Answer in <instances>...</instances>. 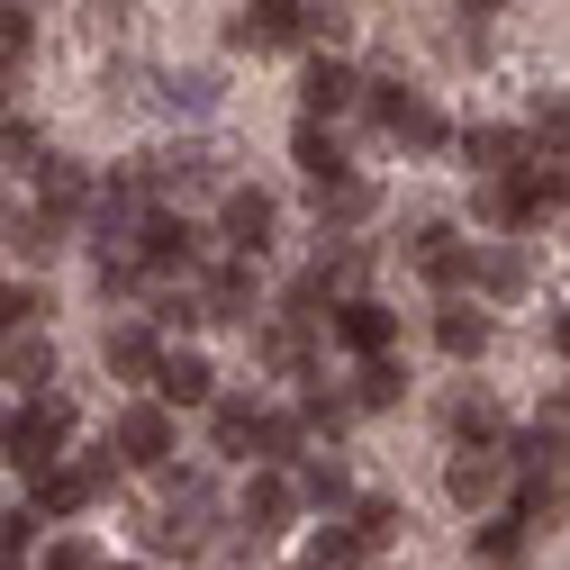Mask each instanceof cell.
<instances>
[{
  "label": "cell",
  "mask_w": 570,
  "mask_h": 570,
  "mask_svg": "<svg viewBox=\"0 0 570 570\" xmlns=\"http://www.w3.org/2000/svg\"><path fill=\"white\" fill-rule=\"evenodd\" d=\"M63 435H73V399L63 390H37L28 407H10V435H0V453H10V471L46 480L63 462Z\"/></svg>",
  "instance_id": "obj_1"
},
{
  "label": "cell",
  "mask_w": 570,
  "mask_h": 570,
  "mask_svg": "<svg viewBox=\"0 0 570 570\" xmlns=\"http://www.w3.org/2000/svg\"><path fill=\"white\" fill-rule=\"evenodd\" d=\"M208 517H218V480L208 471H164V508H155V552H199L208 543Z\"/></svg>",
  "instance_id": "obj_2"
},
{
  "label": "cell",
  "mask_w": 570,
  "mask_h": 570,
  "mask_svg": "<svg viewBox=\"0 0 570 570\" xmlns=\"http://www.w3.org/2000/svg\"><path fill=\"white\" fill-rule=\"evenodd\" d=\"M118 444H100V453H82V462H55L46 480H37V517H82L91 498H109L118 489Z\"/></svg>",
  "instance_id": "obj_3"
},
{
  "label": "cell",
  "mask_w": 570,
  "mask_h": 570,
  "mask_svg": "<svg viewBox=\"0 0 570 570\" xmlns=\"http://www.w3.org/2000/svg\"><path fill=\"white\" fill-rule=\"evenodd\" d=\"M173 416H181V407H164L155 390L136 399V407H118V425H109L118 462H127V471H173Z\"/></svg>",
  "instance_id": "obj_4"
},
{
  "label": "cell",
  "mask_w": 570,
  "mask_h": 570,
  "mask_svg": "<svg viewBox=\"0 0 570 570\" xmlns=\"http://www.w3.org/2000/svg\"><path fill=\"white\" fill-rule=\"evenodd\" d=\"M227 46L236 55H291V46H308V0H245Z\"/></svg>",
  "instance_id": "obj_5"
},
{
  "label": "cell",
  "mask_w": 570,
  "mask_h": 570,
  "mask_svg": "<svg viewBox=\"0 0 570 570\" xmlns=\"http://www.w3.org/2000/svg\"><path fill=\"white\" fill-rule=\"evenodd\" d=\"M390 136H399V146L407 155H435V146H453V127H444V109L435 100H416V91H399V82H372V100H363Z\"/></svg>",
  "instance_id": "obj_6"
},
{
  "label": "cell",
  "mask_w": 570,
  "mask_h": 570,
  "mask_svg": "<svg viewBox=\"0 0 570 570\" xmlns=\"http://www.w3.org/2000/svg\"><path fill=\"white\" fill-rule=\"evenodd\" d=\"M272 227H281V199H272V190H245V181L218 190V245H227V254H254V263H263Z\"/></svg>",
  "instance_id": "obj_7"
},
{
  "label": "cell",
  "mask_w": 570,
  "mask_h": 570,
  "mask_svg": "<svg viewBox=\"0 0 570 570\" xmlns=\"http://www.w3.org/2000/svg\"><path fill=\"white\" fill-rule=\"evenodd\" d=\"M444 498H453V508H498V498H508V453H498V444H462L453 462H444Z\"/></svg>",
  "instance_id": "obj_8"
},
{
  "label": "cell",
  "mask_w": 570,
  "mask_h": 570,
  "mask_svg": "<svg viewBox=\"0 0 570 570\" xmlns=\"http://www.w3.org/2000/svg\"><path fill=\"white\" fill-rule=\"evenodd\" d=\"M291 517H299V480L263 462V471L245 480V498H236V525H245V543H263V534H281V525H291Z\"/></svg>",
  "instance_id": "obj_9"
},
{
  "label": "cell",
  "mask_w": 570,
  "mask_h": 570,
  "mask_svg": "<svg viewBox=\"0 0 570 570\" xmlns=\"http://www.w3.org/2000/svg\"><path fill=\"white\" fill-rule=\"evenodd\" d=\"M146 181H155V199H190V190H236V181H227V164L208 155V146H164V155H146Z\"/></svg>",
  "instance_id": "obj_10"
},
{
  "label": "cell",
  "mask_w": 570,
  "mask_h": 570,
  "mask_svg": "<svg viewBox=\"0 0 570 570\" xmlns=\"http://www.w3.org/2000/svg\"><path fill=\"white\" fill-rule=\"evenodd\" d=\"M164 353H173V344H164L155 317H127V326L100 335V363H109L118 381H146V390H155V372H164Z\"/></svg>",
  "instance_id": "obj_11"
},
{
  "label": "cell",
  "mask_w": 570,
  "mask_h": 570,
  "mask_svg": "<svg viewBox=\"0 0 570 570\" xmlns=\"http://www.w3.org/2000/svg\"><path fill=\"white\" fill-rule=\"evenodd\" d=\"M363 100H372V82L353 73V63H335V55H317L308 73H299V109H308V118H353Z\"/></svg>",
  "instance_id": "obj_12"
},
{
  "label": "cell",
  "mask_w": 570,
  "mask_h": 570,
  "mask_svg": "<svg viewBox=\"0 0 570 570\" xmlns=\"http://www.w3.org/2000/svg\"><path fill=\"white\" fill-rule=\"evenodd\" d=\"M471 254H480V245H462L453 227H416V236H407V263L435 281V291H471Z\"/></svg>",
  "instance_id": "obj_13"
},
{
  "label": "cell",
  "mask_w": 570,
  "mask_h": 570,
  "mask_svg": "<svg viewBox=\"0 0 570 570\" xmlns=\"http://www.w3.org/2000/svg\"><path fill=\"white\" fill-rule=\"evenodd\" d=\"M199 308H208V326H245L254 317V254H227L218 272L199 281Z\"/></svg>",
  "instance_id": "obj_14"
},
{
  "label": "cell",
  "mask_w": 570,
  "mask_h": 570,
  "mask_svg": "<svg viewBox=\"0 0 570 570\" xmlns=\"http://www.w3.org/2000/svg\"><path fill=\"white\" fill-rule=\"evenodd\" d=\"M254 425H263V407L245 390H218L208 399V453L218 462H254Z\"/></svg>",
  "instance_id": "obj_15"
},
{
  "label": "cell",
  "mask_w": 570,
  "mask_h": 570,
  "mask_svg": "<svg viewBox=\"0 0 570 570\" xmlns=\"http://www.w3.org/2000/svg\"><path fill=\"white\" fill-rule=\"evenodd\" d=\"M136 254H146L155 272H190L199 263V227L181 218V208H155V218L136 227Z\"/></svg>",
  "instance_id": "obj_16"
},
{
  "label": "cell",
  "mask_w": 570,
  "mask_h": 570,
  "mask_svg": "<svg viewBox=\"0 0 570 570\" xmlns=\"http://www.w3.org/2000/svg\"><path fill=\"white\" fill-rule=\"evenodd\" d=\"M63 227H73V218H63V208H46V199H37V208H19V218L0 227V245H10L19 263H37V272H46V263L63 254Z\"/></svg>",
  "instance_id": "obj_17"
},
{
  "label": "cell",
  "mask_w": 570,
  "mask_h": 570,
  "mask_svg": "<svg viewBox=\"0 0 570 570\" xmlns=\"http://www.w3.org/2000/svg\"><path fill=\"white\" fill-rule=\"evenodd\" d=\"M335 335L363 353V363H372V353H399V308H381V299H363V291H353V299L335 308Z\"/></svg>",
  "instance_id": "obj_18"
},
{
  "label": "cell",
  "mask_w": 570,
  "mask_h": 570,
  "mask_svg": "<svg viewBox=\"0 0 570 570\" xmlns=\"http://www.w3.org/2000/svg\"><path fill=\"white\" fill-rule=\"evenodd\" d=\"M372 208H381V190H372L363 173H344V181H317V227H326V236H353V227H372Z\"/></svg>",
  "instance_id": "obj_19"
},
{
  "label": "cell",
  "mask_w": 570,
  "mask_h": 570,
  "mask_svg": "<svg viewBox=\"0 0 570 570\" xmlns=\"http://www.w3.org/2000/svg\"><path fill=\"white\" fill-rule=\"evenodd\" d=\"M0 381H10V390H55V344L37 335V326H19V335H0Z\"/></svg>",
  "instance_id": "obj_20"
},
{
  "label": "cell",
  "mask_w": 570,
  "mask_h": 570,
  "mask_svg": "<svg viewBox=\"0 0 570 570\" xmlns=\"http://www.w3.org/2000/svg\"><path fill=\"white\" fill-rule=\"evenodd\" d=\"M155 399H164V407H208V399H218V372H208L190 344H173L164 372H155Z\"/></svg>",
  "instance_id": "obj_21"
},
{
  "label": "cell",
  "mask_w": 570,
  "mask_h": 570,
  "mask_svg": "<svg viewBox=\"0 0 570 570\" xmlns=\"http://www.w3.org/2000/svg\"><path fill=\"white\" fill-rule=\"evenodd\" d=\"M308 416L299 407H263V425H254V462H272V471H291V462H308Z\"/></svg>",
  "instance_id": "obj_22"
},
{
  "label": "cell",
  "mask_w": 570,
  "mask_h": 570,
  "mask_svg": "<svg viewBox=\"0 0 570 570\" xmlns=\"http://www.w3.org/2000/svg\"><path fill=\"white\" fill-rule=\"evenodd\" d=\"M462 155H471V173L489 181V173H517V164L534 155V136H525V127H462Z\"/></svg>",
  "instance_id": "obj_23"
},
{
  "label": "cell",
  "mask_w": 570,
  "mask_h": 570,
  "mask_svg": "<svg viewBox=\"0 0 570 570\" xmlns=\"http://www.w3.org/2000/svg\"><path fill=\"white\" fill-rule=\"evenodd\" d=\"M291 164L308 173V190H317V181H344V146H335V118H299V127H291Z\"/></svg>",
  "instance_id": "obj_24"
},
{
  "label": "cell",
  "mask_w": 570,
  "mask_h": 570,
  "mask_svg": "<svg viewBox=\"0 0 570 570\" xmlns=\"http://www.w3.org/2000/svg\"><path fill=\"white\" fill-rule=\"evenodd\" d=\"M525 281H534V263H525L517 245H480V254H471V291H480V299H525Z\"/></svg>",
  "instance_id": "obj_25"
},
{
  "label": "cell",
  "mask_w": 570,
  "mask_h": 570,
  "mask_svg": "<svg viewBox=\"0 0 570 570\" xmlns=\"http://www.w3.org/2000/svg\"><path fill=\"white\" fill-rule=\"evenodd\" d=\"M308 335H317L308 317H291V308H281V317L254 335V353H263V363H272L281 381H299V372H308Z\"/></svg>",
  "instance_id": "obj_26"
},
{
  "label": "cell",
  "mask_w": 570,
  "mask_h": 570,
  "mask_svg": "<svg viewBox=\"0 0 570 570\" xmlns=\"http://www.w3.org/2000/svg\"><path fill=\"white\" fill-rule=\"evenodd\" d=\"M444 435L453 444H508V416H498V399L462 390V399H444Z\"/></svg>",
  "instance_id": "obj_27"
},
{
  "label": "cell",
  "mask_w": 570,
  "mask_h": 570,
  "mask_svg": "<svg viewBox=\"0 0 570 570\" xmlns=\"http://www.w3.org/2000/svg\"><path fill=\"white\" fill-rule=\"evenodd\" d=\"M471 552H480V561H489V570H517V561H525V552H534V525H525V517H517V508H508V517H489V525H480V534H471Z\"/></svg>",
  "instance_id": "obj_28"
},
{
  "label": "cell",
  "mask_w": 570,
  "mask_h": 570,
  "mask_svg": "<svg viewBox=\"0 0 570 570\" xmlns=\"http://www.w3.org/2000/svg\"><path fill=\"white\" fill-rule=\"evenodd\" d=\"M299 498L326 508V517H344V508H353V471H344L335 453H308V462H299Z\"/></svg>",
  "instance_id": "obj_29"
},
{
  "label": "cell",
  "mask_w": 570,
  "mask_h": 570,
  "mask_svg": "<svg viewBox=\"0 0 570 570\" xmlns=\"http://www.w3.org/2000/svg\"><path fill=\"white\" fill-rule=\"evenodd\" d=\"M407 399V372H399V353H372L363 372H353V407L363 416H381V407H399Z\"/></svg>",
  "instance_id": "obj_30"
},
{
  "label": "cell",
  "mask_w": 570,
  "mask_h": 570,
  "mask_svg": "<svg viewBox=\"0 0 570 570\" xmlns=\"http://www.w3.org/2000/svg\"><path fill=\"white\" fill-rule=\"evenodd\" d=\"M435 344H444V363H480V353H489V317L453 299V308L435 317Z\"/></svg>",
  "instance_id": "obj_31"
},
{
  "label": "cell",
  "mask_w": 570,
  "mask_h": 570,
  "mask_svg": "<svg viewBox=\"0 0 570 570\" xmlns=\"http://www.w3.org/2000/svg\"><path fill=\"white\" fill-rule=\"evenodd\" d=\"M55 164V146H46V127H28V118H0V173H46Z\"/></svg>",
  "instance_id": "obj_32"
},
{
  "label": "cell",
  "mask_w": 570,
  "mask_h": 570,
  "mask_svg": "<svg viewBox=\"0 0 570 570\" xmlns=\"http://www.w3.org/2000/svg\"><path fill=\"white\" fill-rule=\"evenodd\" d=\"M372 561V543H363V525H317V543H308V570H363Z\"/></svg>",
  "instance_id": "obj_33"
},
{
  "label": "cell",
  "mask_w": 570,
  "mask_h": 570,
  "mask_svg": "<svg viewBox=\"0 0 570 570\" xmlns=\"http://www.w3.org/2000/svg\"><path fill=\"white\" fill-rule=\"evenodd\" d=\"M91 190H100V181H91L82 164H46V173H37V199H46V208H63V218H82Z\"/></svg>",
  "instance_id": "obj_34"
},
{
  "label": "cell",
  "mask_w": 570,
  "mask_h": 570,
  "mask_svg": "<svg viewBox=\"0 0 570 570\" xmlns=\"http://www.w3.org/2000/svg\"><path fill=\"white\" fill-rule=\"evenodd\" d=\"M508 508H517L534 534H561V489H552L543 471H517V498H508Z\"/></svg>",
  "instance_id": "obj_35"
},
{
  "label": "cell",
  "mask_w": 570,
  "mask_h": 570,
  "mask_svg": "<svg viewBox=\"0 0 570 570\" xmlns=\"http://www.w3.org/2000/svg\"><path fill=\"white\" fill-rule=\"evenodd\" d=\"M299 416H308V435H317V444H335L363 407H353V390H299Z\"/></svg>",
  "instance_id": "obj_36"
},
{
  "label": "cell",
  "mask_w": 570,
  "mask_h": 570,
  "mask_svg": "<svg viewBox=\"0 0 570 570\" xmlns=\"http://www.w3.org/2000/svg\"><path fill=\"white\" fill-rule=\"evenodd\" d=\"M164 109L173 118H208V109H218V73H173L164 82Z\"/></svg>",
  "instance_id": "obj_37"
},
{
  "label": "cell",
  "mask_w": 570,
  "mask_h": 570,
  "mask_svg": "<svg viewBox=\"0 0 570 570\" xmlns=\"http://www.w3.org/2000/svg\"><path fill=\"white\" fill-rule=\"evenodd\" d=\"M353 525H363V543L381 552V543H390V534H399L407 517H399V498H353Z\"/></svg>",
  "instance_id": "obj_38"
},
{
  "label": "cell",
  "mask_w": 570,
  "mask_h": 570,
  "mask_svg": "<svg viewBox=\"0 0 570 570\" xmlns=\"http://www.w3.org/2000/svg\"><path fill=\"white\" fill-rule=\"evenodd\" d=\"M28 55H37V19L10 0V10H0V63H28Z\"/></svg>",
  "instance_id": "obj_39"
},
{
  "label": "cell",
  "mask_w": 570,
  "mask_h": 570,
  "mask_svg": "<svg viewBox=\"0 0 570 570\" xmlns=\"http://www.w3.org/2000/svg\"><path fill=\"white\" fill-rule=\"evenodd\" d=\"M534 146L543 155H570V100H534Z\"/></svg>",
  "instance_id": "obj_40"
},
{
  "label": "cell",
  "mask_w": 570,
  "mask_h": 570,
  "mask_svg": "<svg viewBox=\"0 0 570 570\" xmlns=\"http://www.w3.org/2000/svg\"><path fill=\"white\" fill-rule=\"evenodd\" d=\"M37 570H109V561H100V543H91V534H63V543H46V561H37Z\"/></svg>",
  "instance_id": "obj_41"
},
{
  "label": "cell",
  "mask_w": 570,
  "mask_h": 570,
  "mask_svg": "<svg viewBox=\"0 0 570 570\" xmlns=\"http://www.w3.org/2000/svg\"><path fill=\"white\" fill-rule=\"evenodd\" d=\"M155 326H208V308H199V291H155V308H146Z\"/></svg>",
  "instance_id": "obj_42"
},
{
  "label": "cell",
  "mask_w": 570,
  "mask_h": 570,
  "mask_svg": "<svg viewBox=\"0 0 570 570\" xmlns=\"http://www.w3.org/2000/svg\"><path fill=\"white\" fill-rule=\"evenodd\" d=\"M344 37H353V19L335 10V0H308V46H326V55H335Z\"/></svg>",
  "instance_id": "obj_43"
},
{
  "label": "cell",
  "mask_w": 570,
  "mask_h": 570,
  "mask_svg": "<svg viewBox=\"0 0 570 570\" xmlns=\"http://www.w3.org/2000/svg\"><path fill=\"white\" fill-rule=\"evenodd\" d=\"M37 291H19V281H0V335H19V326H37Z\"/></svg>",
  "instance_id": "obj_44"
},
{
  "label": "cell",
  "mask_w": 570,
  "mask_h": 570,
  "mask_svg": "<svg viewBox=\"0 0 570 570\" xmlns=\"http://www.w3.org/2000/svg\"><path fill=\"white\" fill-rule=\"evenodd\" d=\"M37 543V508H0V561H19Z\"/></svg>",
  "instance_id": "obj_45"
},
{
  "label": "cell",
  "mask_w": 570,
  "mask_h": 570,
  "mask_svg": "<svg viewBox=\"0 0 570 570\" xmlns=\"http://www.w3.org/2000/svg\"><path fill=\"white\" fill-rule=\"evenodd\" d=\"M552 344H561V353H570V308H561V317H552Z\"/></svg>",
  "instance_id": "obj_46"
},
{
  "label": "cell",
  "mask_w": 570,
  "mask_h": 570,
  "mask_svg": "<svg viewBox=\"0 0 570 570\" xmlns=\"http://www.w3.org/2000/svg\"><path fill=\"white\" fill-rule=\"evenodd\" d=\"M462 10H471V19H480V10H508V0H462Z\"/></svg>",
  "instance_id": "obj_47"
},
{
  "label": "cell",
  "mask_w": 570,
  "mask_h": 570,
  "mask_svg": "<svg viewBox=\"0 0 570 570\" xmlns=\"http://www.w3.org/2000/svg\"><path fill=\"white\" fill-rule=\"evenodd\" d=\"M0 91H10V63H0ZM0 118H10V100H0Z\"/></svg>",
  "instance_id": "obj_48"
},
{
  "label": "cell",
  "mask_w": 570,
  "mask_h": 570,
  "mask_svg": "<svg viewBox=\"0 0 570 570\" xmlns=\"http://www.w3.org/2000/svg\"><path fill=\"white\" fill-rule=\"evenodd\" d=\"M0 435H10V407H0Z\"/></svg>",
  "instance_id": "obj_49"
},
{
  "label": "cell",
  "mask_w": 570,
  "mask_h": 570,
  "mask_svg": "<svg viewBox=\"0 0 570 570\" xmlns=\"http://www.w3.org/2000/svg\"><path fill=\"white\" fill-rule=\"evenodd\" d=\"M0 227H10V208H0Z\"/></svg>",
  "instance_id": "obj_50"
},
{
  "label": "cell",
  "mask_w": 570,
  "mask_h": 570,
  "mask_svg": "<svg viewBox=\"0 0 570 570\" xmlns=\"http://www.w3.org/2000/svg\"><path fill=\"white\" fill-rule=\"evenodd\" d=\"M561 462H570V444H561Z\"/></svg>",
  "instance_id": "obj_51"
},
{
  "label": "cell",
  "mask_w": 570,
  "mask_h": 570,
  "mask_svg": "<svg viewBox=\"0 0 570 570\" xmlns=\"http://www.w3.org/2000/svg\"><path fill=\"white\" fill-rule=\"evenodd\" d=\"M299 570H308V561H299Z\"/></svg>",
  "instance_id": "obj_52"
}]
</instances>
